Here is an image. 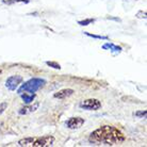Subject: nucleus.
<instances>
[{"instance_id":"16","label":"nucleus","mask_w":147,"mask_h":147,"mask_svg":"<svg viewBox=\"0 0 147 147\" xmlns=\"http://www.w3.org/2000/svg\"><path fill=\"white\" fill-rule=\"evenodd\" d=\"M146 114H147V111H139V112L134 113V116H136V117H145Z\"/></svg>"},{"instance_id":"12","label":"nucleus","mask_w":147,"mask_h":147,"mask_svg":"<svg viewBox=\"0 0 147 147\" xmlns=\"http://www.w3.org/2000/svg\"><path fill=\"white\" fill-rule=\"evenodd\" d=\"M84 34H86L88 36L94 37V38H99V40H108V38H109L108 36H102V35H95V34H91V33H88V32H84Z\"/></svg>"},{"instance_id":"14","label":"nucleus","mask_w":147,"mask_h":147,"mask_svg":"<svg viewBox=\"0 0 147 147\" xmlns=\"http://www.w3.org/2000/svg\"><path fill=\"white\" fill-rule=\"evenodd\" d=\"M46 64L47 65H49V66H51V67H53V68H55V69H60L61 68V66H60V64H58L57 62H46Z\"/></svg>"},{"instance_id":"9","label":"nucleus","mask_w":147,"mask_h":147,"mask_svg":"<svg viewBox=\"0 0 147 147\" xmlns=\"http://www.w3.org/2000/svg\"><path fill=\"white\" fill-rule=\"evenodd\" d=\"M20 97H22V99L25 101V103H31L32 101L34 100L35 98V94H32V93H22V94H19Z\"/></svg>"},{"instance_id":"3","label":"nucleus","mask_w":147,"mask_h":147,"mask_svg":"<svg viewBox=\"0 0 147 147\" xmlns=\"http://www.w3.org/2000/svg\"><path fill=\"white\" fill-rule=\"evenodd\" d=\"M46 84V80L42 79V78H32L25 82L24 84L20 85V88H17V93L22 94V93H35L37 92L40 88H42Z\"/></svg>"},{"instance_id":"2","label":"nucleus","mask_w":147,"mask_h":147,"mask_svg":"<svg viewBox=\"0 0 147 147\" xmlns=\"http://www.w3.org/2000/svg\"><path fill=\"white\" fill-rule=\"evenodd\" d=\"M55 143V138L51 136H40V138H25L18 141L19 146L25 147H47L52 146Z\"/></svg>"},{"instance_id":"8","label":"nucleus","mask_w":147,"mask_h":147,"mask_svg":"<svg viewBox=\"0 0 147 147\" xmlns=\"http://www.w3.org/2000/svg\"><path fill=\"white\" fill-rule=\"evenodd\" d=\"M73 94H74V90H71V88H64V90H61L58 93H55V95H53V97L55 98H59V99H64V98L69 97Z\"/></svg>"},{"instance_id":"1","label":"nucleus","mask_w":147,"mask_h":147,"mask_svg":"<svg viewBox=\"0 0 147 147\" xmlns=\"http://www.w3.org/2000/svg\"><path fill=\"white\" fill-rule=\"evenodd\" d=\"M125 141V136L121 131L113 126H101L91 133L88 142L95 145H107L113 146L121 144Z\"/></svg>"},{"instance_id":"10","label":"nucleus","mask_w":147,"mask_h":147,"mask_svg":"<svg viewBox=\"0 0 147 147\" xmlns=\"http://www.w3.org/2000/svg\"><path fill=\"white\" fill-rule=\"evenodd\" d=\"M103 49H107V48H110L112 51H116V52H121V48L119 46H116V45H113L112 43H107L106 45L102 46Z\"/></svg>"},{"instance_id":"7","label":"nucleus","mask_w":147,"mask_h":147,"mask_svg":"<svg viewBox=\"0 0 147 147\" xmlns=\"http://www.w3.org/2000/svg\"><path fill=\"white\" fill-rule=\"evenodd\" d=\"M38 107H40V102H35L34 105L25 106V107H22L19 109L18 113L20 114V115H27V114L32 113V112H34V111H36Z\"/></svg>"},{"instance_id":"5","label":"nucleus","mask_w":147,"mask_h":147,"mask_svg":"<svg viewBox=\"0 0 147 147\" xmlns=\"http://www.w3.org/2000/svg\"><path fill=\"white\" fill-rule=\"evenodd\" d=\"M22 82V77L18 76V75H15V76H11L9 77L5 81V86H7L10 91H15L16 88H18L19 84Z\"/></svg>"},{"instance_id":"11","label":"nucleus","mask_w":147,"mask_h":147,"mask_svg":"<svg viewBox=\"0 0 147 147\" xmlns=\"http://www.w3.org/2000/svg\"><path fill=\"white\" fill-rule=\"evenodd\" d=\"M18 2H22V3H28V2H30V0H3V3H7V4L18 3Z\"/></svg>"},{"instance_id":"17","label":"nucleus","mask_w":147,"mask_h":147,"mask_svg":"<svg viewBox=\"0 0 147 147\" xmlns=\"http://www.w3.org/2000/svg\"><path fill=\"white\" fill-rule=\"evenodd\" d=\"M0 73H1V70H0Z\"/></svg>"},{"instance_id":"6","label":"nucleus","mask_w":147,"mask_h":147,"mask_svg":"<svg viewBox=\"0 0 147 147\" xmlns=\"http://www.w3.org/2000/svg\"><path fill=\"white\" fill-rule=\"evenodd\" d=\"M84 124V118L82 117H70L65 121V125L67 128L69 129H79L80 127H82V125Z\"/></svg>"},{"instance_id":"15","label":"nucleus","mask_w":147,"mask_h":147,"mask_svg":"<svg viewBox=\"0 0 147 147\" xmlns=\"http://www.w3.org/2000/svg\"><path fill=\"white\" fill-rule=\"evenodd\" d=\"M7 102H5V101H4V102L0 103V115L3 113L4 111L7 110Z\"/></svg>"},{"instance_id":"4","label":"nucleus","mask_w":147,"mask_h":147,"mask_svg":"<svg viewBox=\"0 0 147 147\" xmlns=\"http://www.w3.org/2000/svg\"><path fill=\"white\" fill-rule=\"evenodd\" d=\"M79 107H80L81 109H84V110L97 111L98 109L101 108V102H100L98 99H95V98H90V99L83 100V101L79 105Z\"/></svg>"},{"instance_id":"13","label":"nucleus","mask_w":147,"mask_h":147,"mask_svg":"<svg viewBox=\"0 0 147 147\" xmlns=\"http://www.w3.org/2000/svg\"><path fill=\"white\" fill-rule=\"evenodd\" d=\"M94 22V19L93 18H88V19H85V20H80V22H78V24L80 25V26H88V24H91V22Z\"/></svg>"}]
</instances>
